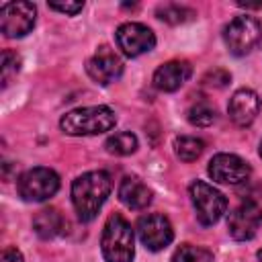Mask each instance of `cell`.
<instances>
[{
	"label": "cell",
	"instance_id": "2e32d148",
	"mask_svg": "<svg viewBox=\"0 0 262 262\" xmlns=\"http://www.w3.org/2000/svg\"><path fill=\"white\" fill-rule=\"evenodd\" d=\"M33 229L41 239H51L61 233L63 229V217L57 209H41L33 217Z\"/></svg>",
	"mask_w": 262,
	"mask_h": 262
},
{
	"label": "cell",
	"instance_id": "4316f807",
	"mask_svg": "<svg viewBox=\"0 0 262 262\" xmlns=\"http://www.w3.org/2000/svg\"><path fill=\"white\" fill-rule=\"evenodd\" d=\"M260 156H262V141H260Z\"/></svg>",
	"mask_w": 262,
	"mask_h": 262
},
{
	"label": "cell",
	"instance_id": "8fae6325",
	"mask_svg": "<svg viewBox=\"0 0 262 262\" xmlns=\"http://www.w3.org/2000/svg\"><path fill=\"white\" fill-rule=\"evenodd\" d=\"M209 176L221 184H239L250 176V164L235 154H215L207 168Z\"/></svg>",
	"mask_w": 262,
	"mask_h": 262
},
{
	"label": "cell",
	"instance_id": "484cf974",
	"mask_svg": "<svg viewBox=\"0 0 262 262\" xmlns=\"http://www.w3.org/2000/svg\"><path fill=\"white\" fill-rule=\"evenodd\" d=\"M256 258H258V262H262V248L258 250V254H256Z\"/></svg>",
	"mask_w": 262,
	"mask_h": 262
},
{
	"label": "cell",
	"instance_id": "44dd1931",
	"mask_svg": "<svg viewBox=\"0 0 262 262\" xmlns=\"http://www.w3.org/2000/svg\"><path fill=\"white\" fill-rule=\"evenodd\" d=\"M186 117H188L190 125H194V127H209L215 121V108L211 106V102L199 100V102L190 104Z\"/></svg>",
	"mask_w": 262,
	"mask_h": 262
},
{
	"label": "cell",
	"instance_id": "8992f818",
	"mask_svg": "<svg viewBox=\"0 0 262 262\" xmlns=\"http://www.w3.org/2000/svg\"><path fill=\"white\" fill-rule=\"evenodd\" d=\"M262 39V25L254 16H235L223 29V41L233 55L250 53Z\"/></svg>",
	"mask_w": 262,
	"mask_h": 262
},
{
	"label": "cell",
	"instance_id": "e0dca14e",
	"mask_svg": "<svg viewBox=\"0 0 262 262\" xmlns=\"http://www.w3.org/2000/svg\"><path fill=\"white\" fill-rule=\"evenodd\" d=\"M104 147L113 156H129L137 149V137L129 131H119V133H115L106 139Z\"/></svg>",
	"mask_w": 262,
	"mask_h": 262
},
{
	"label": "cell",
	"instance_id": "5b68a950",
	"mask_svg": "<svg viewBox=\"0 0 262 262\" xmlns=\"http://www.w3.org/2000/svg\"><path fill=\"white\" fill-rule=\"evenodd\" d=\"M16 190L18 196L27 203H43L59 190V176L51 168L37 166L18 176Z\"/></svg>",
	"mask_w": 262,
	"mask_h": 262
},
{
	"label": "cell",
	"instance_id": "30bf717a",
	"mask_svg": "<svg viewBox=\"0 0 262 262\" xmlns=\"http://www.w3.org/2000/svg\"><path fill=\"white\" fill-rule=\"evenodd\" d=\"M137 235L149 252H160L174 239V229L162 213H147L137 221Z\"/></svg>",
	"mask_w": 262,
	"mask_h": 262
},
{
	"label": "cell",
	"instance_id": "9a60e30c",
	"mask_svg": "<svg viewBox=\"0 0 262 262\" xmlns=\"http://www.w3.org/2000/svg\"><path fill=\"white\" fill-rule=\"evenodd\" d=\"M119 201L133 211L145 209L151 203V190L135 176H125L119 184Z\"/></svg>",
	"mask_w": 262,
	"mask_h": 262
},
{
	"label": "cell",
	"instance_id": "ffe728a7",
	"mask_svg": "<svg viewBox=\"0 0 262 262\" xmlns=\"http://www.w3.org/2000/svg\"><path fill=\"white\" fill-rule=\"evenodd\" d=\"M172 262H213V254L207 248L192 246V244H182L174 252Z\"/></svg>",
	"mask_w": 262,
	"mask_h": 262
},
{
	"label": "cell",
	"instance_id": "d6986e66",
	"mask_svg": "<svg viewBox=\"0 0 262 262\" xmlns=\"http://www.w3.org/2000/svg\"><path fill=\"white\" fill-rule=\"evenodd\" d=\"M156 14L160 20H164L168 25H182L194 16V10L180 6V4H162V6H158Z\"/></svg>",
	"mask_w": 262,
	"mask_h": 262
},
{
	"label": "cell",
	"instance_id": "cb8c5ba5",
	"mask_svg": "<svg viewBox=\"0 0 262 262\" xmlns=\"http://www.w3.org/2000/svg\"><path fill=\"white\" fill-rule=\"evenodd\" d=\"M49 8L57 10V12H63L68 16H74L84 8V2H49Z\"/></svg>",
	"mask_w": 262,
	"mask_h": 262
},
{
	"label": "cell",
	"instance_id": "7c38bea8",
	"mask_svg": "<svg viewBox=\"0 0 262 262\" xmlns=\"http://www.w3.org/2000/svg\"><path fill=\"white\" fill-rule=\"evenodd\" d=\"M86 72H88V76L94 82L106 86V84H111V82H115V80L121 78V74H123V61H121V57L111 47L102 45L88 59Z\"/></svg>",
	"mask_w": 262,
	"mask_h": 262
},
{
	"label": "cell",
	"instance_id": "5bb4252c",
	"mask_svg": "<svg viewBox=\"0 0 262 262\" xmlns=\"http://www.w3.org/2000/svg\"><path fill=\"white\" fill-rule=\"evenodd\" d=\"M192 74V66L184 59H172L162 63L154 72V86L162 92H174L178 90Z\"/></svg>",
	"mask_w": 262,
	"mask_h": 262
},
{
	"label": "cell",
	"instance_id": "603a6c76",
	"mask_svg": "<svg viewBox=\"0 0 262 262\" xmlns=\"http://www.w3.org/2000/svg\"><path fill=\"white\" fill-rule=\"evenodd\" d=\"M229 80H231L229 72H225V70H221V68H215V70L207 72L205 78H203V82H205L207 86H213V88H223V86H227Z\"/></svg>",
	"mask_w": 262,
	"mask_h": 262
},
{
	"label": "cell",
	"instance_id": "3957f363",
	"mask_svg": "<svg viewBox=\"0 0 262 262\" xmlns=\"http://www.w3.org/2000/svg\"><path fill=\"white\" fill-rule=\"evenodd\" d=\"M100 250L106 262H131L135 256V237L131 223L115 213L106 219L102 237H100Z\"/></svg>",
	"mask_w": 262,
	"mask_h": 262
},
{
	"label": "cell",
	"instance_id": "ba28073f",
	"mask_svg": "<svg viewBox=\"0 0 262 262\" xmlns=\"http://www.w3.org/2000/svg\"><path fill=\"white\" fill-rule=\"evenodd\" d=\"M262 225V207L256 201L239 203L227 217V231L237 242L252 239Z\"/></svg>",
	"mask_w": 262,
	"mask_h": 262
},
{
	"label": "cell",
	"instance_id": "ac0fdd59",
	"mask_svg": "<svg viewBox=\"0 0 262 262\" xmlns=\"http://www.w3.org/2000/svg\"><path fill=\"white\" fill-rule=\"evenodd\" d=\"M203 149H205L203 139L192 135H182V137H176L174 141V151L182 162H194L203 154Z\"/></svg>",
	"mask_w": 262,
	"mask_h": 262
},
{
	"label": "cell",
	"instance_id": "7402d4cb",
	"mask_svg": "<svg viewBox=\"0 0 262 262\" xmlns=\"http://www.w3.org/2000/svg\"><path fill=\"white\" fill-rule=\"evenodd\" d=\"M20 70V57L10 51V49H4L2 51V86L6 88L10 84V80L18 74Z\"/></svg>",
	"mask_w": 262,
	"mask_h": 262
},
{
	"label": "cell",
	"instance_id": "6da1fadb",
	"mask_svg": "<svg viewBox=\"0 0 262 262\" xmlns=\"http://www.w3.org/2000/svg\"><path fill=\"white\" fill-rule=\"evenodd\" d=\"M111 176L104 170L86 172L72 182V205L80 221L88 223L98 215L111 194Z\"/></svg>",
	"mask_w": 262,
	"mask_h": 262
},
{
	"label": "cell",
	"instance_id": "9c48e42d",
	"mask_svg": "<svg viewBox=\"0 0 262 262\" xmlns=\"http://www.w3.org/2000/svg\"><path fill=\"white\" fill-rule=\"evenodd\" d=\"M117 47L127 57H137L156 47V35L141 23H123L115 33Z\"/></svg>",
	"mask_w": 262,
	"mask_h": 262
},
{
	"label": "cell",
	"instance_id": "4fadbf2b",
	"mask_svg": "<svg viewBox=\"0 0 262 262\" xmlns=\"http://www.w3.org/2000/svg\"><path fill=\"white\" fill-rule=\"evenodd\" d=\"M227 113L237 127H248L260 113V96L252 88H239L231 94Z\"/></svg>",
	"mask_w": 262,
	"mask_h": 262
},
{
	"label": "cell",
	"instance_id": "7a4b0ae2",
	"mask_svg": "<svg viewBox=\"0 0 262 262\" xmlns=\"http://www.w3.org/2000/svg\"><path fill=\"white\" fill-rule=\"evenodd\" d=\"M117 115L106 104L96 106H80L74 111H68L59 119V127L68 135H100L115 127Z\"/></svg>",
	"mask_w": 262,
	"mask_h": 262
},
{
	"label": "cell",
	"instance_id": "d4e9b609",
	"mask_svg": "<svg viewBox=\"0 0 262 262\" xmlns=\"http://www.w3.org/2000/svg\"><path fill=\"white\" fill-rule=\"evenodd\" d=\"M2 262H25V260L16 248H4L2 250Z\"/></svg>",
	"mask_w": 262,
	"mask_h": 262
},
{
	"label": "cell",
	"instance_id": "52a82bcc",
	"mask_svg": "<svg viewBox=\"0 0 262 262\" xmlns=\"http://www.w3.org/2000/svg\"><path fill=\"white\" fill-rule=\"evenodd\" d=\"M37 8L33 2H6L0 6V29L6 37L18 39L33 31Z\"/></svg>",
	"mask_w": 262,
	"mask_h": 262
},
{
	"label": "cell",
	"instance_id": "277c9868",
	"mask_svg": "<svg viewBox=\"0 0 262 262\" xmlns=\"http://www.w3.org/2000/svg\"><path fill=\"white\" fill-rule=\"evenodd\" d=\"M188 194L201 225H215L227 211L225 194L205 180H194L188 186Z\"/></svg>",
	"mask_w": 262,
	"mask_h": 262
}]
</instances>
